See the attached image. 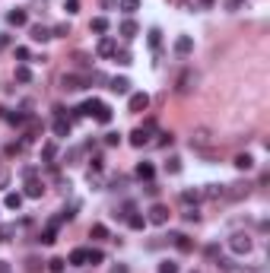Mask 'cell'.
Here are the masks:
<instances>
[{"label": "cell", "mask_w": 270, "mask_h": 273, "mask_svg": "<svg viewBox=\"0 0 270 273\" xmlns=\"http://www.w3.org/2000/svg\"><path fill=\"white\" fill-rule=\"evenodd\" d=\"M156 130V121H146L143 127H137V130H131V146H137V149H143L146 143H150V134Z\"/></svg>", "instance_id": "cell-1"}, {"label": "cell", "mask_w": 270, "mask_h": 273, "mask_svg": "<svg viewBox=\"0 0 270 273\" xmlns=\"http://www.w3.org/2000/svg\"><path fill=\"white\" fill-rule=\"evenodd\" d=\"M26 197H42L45 194V184L35 178V169H26Z\"/></svg>", "instance_id": "cell-2"}, {"label": "cell", "mask_w": 270, "mask_h": 273, "mask_svg": "<svg viewBox=\"0 0 270 273\" xmlns=\"http://www.w3.org/2000/svg\"><path fill=\"white\" fill-rule=\"evenodd\" d=\"M168 206H162V203H153L150 210H146V223H153V225H165L168 223Z\"/></svg>", "instance_id": "cell-3"}, {"label": "cell", "mask_w": 270, "mask_h": 273, "mask_svg": "<svg viewBox=\"0 0 270 273\" xmlns=\"http://www.w3.org/2000/svg\"><path fill=\"white\" fill-rule=\"evenodd\" d=\"M229 248H232L235 254H248V251H251V235H245V232H235V235L229 238Z\"/></svg>", "instance_id": "cell-4"}, {"label": "cell", "mask_w": 270, "mask_h": 273, "mask_svg": "<svg viewBox=\"0 0 270 273\" xmlns=\"http://www.w3.org/2000/svg\"><path fill=\"white\" fill-rule=\"evenodd\" d=\"M127 108H131L134 115L146 111V108H150V96H146V92H134V96H131V102H127Z\"/></svg>", "instance_id": "cell-5"}, {"label": "cell", "mask_w": 270, "mask_h": 273, "mask_svg": "<svg viewBox=\"0 0 270 273\" xmlns=\"http://www.w3.org/2000/svg\"><path fill=\"white\" fill-rule=\"evenodd\" d=\"M60 86H64L67 92H77V89H83V86H86V76H77V73H64V76H60Z\"/></svg>", "instance_id": "cell-6"}, {"label": "cell", "mask_w": 270, "mask_h": 273, "mask_svg": "<svg viewBox=\"0 0 270 273\" xmlns=\"http://www.w3.org/2000/svg\"><path fill=\"white\" fill-rule=\"evenodd\" d=\"M168 238H172V245L181 251V254H191V251H194V242L185 235V232H175V235H168Z\"/></svg>", "instance_id": "cell-7"}, {"label": "cell", "mask_w": 270, "mask_h": 273, "mask_svg": "<svg viewBox=\"0 0 270 273\" xmlns=\"http://www.w3.org/2000/svg\"><path fill=\"white\" fill-rule=\"evenodd\" d=\"M54 134H57V137H70V118H64V108H57V118H54Z\"/></svg>", "instance_id": "cell-8"}, {"label": "cell", "mask_w": 270, "mask_h": 273, "mask_svg": "<svg viewBox=\"0 0 270 273\" xmlns=\"http://www.w3.org/2000/svg\"><path fill=\"white\" fill-rule=\"evenodd\" d=\"M210 130H207V127H197V130H194V134H191V146H197V149H204V146H210Z\"/></svg>", "instance_id": "cell-9"}, {"label": "cell", "mask_w": 270, "mask_h": 273, "mask_svg": "<svg viewBox=\"0 0 270 273\" xmlns=\"http://www.w3.org/2000/svg\"><path fill=\"white\" fill-rule=\"evenodd\" d=\"M118 32H121V35H124V38H127V42H131V38H137V35H140V25H137V23H134V19H131V16H127V19H124V23H121V25H118Z\"/></svg>", "instance_id": "cell-10"}, {"label": "cell", "mask_w": 270, "mask_h": 273, "mask_svg": "<svg viewBox=\"0 0 270 273\" xmlns=\"http://www.w3.org/2000/svg\"><path fill=\"white\" fill-rule=\"evenodd\" d=\"M114 51H118V45H114V38H108V35H105V38H102V42H99V48H96V54H99V57H111V54H114Z\"/></svg>", "instance_id": "cell-11"}, {"label": "cell", "mask_w": 270, "mask_h": 273, "mask_svg": "<svg viewBox=\"0 0 270 273\" xmlns=\"http://www.w3.org/2000/svg\"><path fill=\"white\" fill-rule=\"evenodd\" d=\"M175 51H178V54H191L194 51V38L191 35H178L175 38Z\"/></svg>", "instance_id": "cell-12"}, {"label": "cell", "mask_w": 270, "mask_h": 273, "mask_svg": "<svg viewBox=\"0 0 270 273\" xmlns=\"http://www.w3.org/2000/svg\"><path fill=\"white\" fill-rule=\"evenodd\" d=\"M70 264H73V267H86V264H89V248L70 251Z\"/></svg>", "instance_id": "cell-13"}, {"label": "cell", "mask_w": 270, "mask_h": 273, "mask_svg": "<svg viewBox=\"0 0 270 273\" xmlns=\"http://www.w3.org/2000/svg\"><path fill=\"white\" fill-rule=\"evenodd\" d=\"M6 23H10V25H26V23H29V13L16 6V10H10V13H6Z\"/></svg>", "instance_id": "cell-14"}, {"label": "cell", "mask_w": 270, "mask_h": 273, "mask_svg": "<svg viewBox=\"0 0 270 273\" xmlns=\"http://www.w3.org/2000/svg\"><path fill=\"white\" fill-rule=\"evenodd\" d=\"M108 89H111V92H118V96H124V92H131V79H127V76H114Z\"/></svg>", "instance_id": "cell-15"}, {"label": "cell", "mask_w": 270, "mask_h": 273, "mask_svg": "<svg viewBox=\"0 0 270 273\" xmlns=\"http://www.w3.org/2000/svg\"><path fill=\"white\" fill-rule=\"evenodd\" d=\"M92 118H96L99 124H111V108H108L105 102H99V108L92 111Z\"/></svg>", "instance_id": "cell-16"}, {"label": "cell", "mask_w": 270, "mask_h": 273, "mask_svg": "<svg viewBox=\"0 0 270 273\" xmlns=\"http://www.w3.org/2000/svg\"><path fill=\"white\" fill-rule=\"evenodd\" d=\"M29 38H32V42H48V38H51V29H45V25H32V29H29Z\"/></svg>", "instance_id": "cell-17"}, {"label": "cell", "mask_w": 270, "mask_h": 273, "mask_svg": "<svg viewBox=\"0 0 270 273\" xmlns=\"http://www.w3.org/2000/svg\"><path fill=\"white\" fill-rule=\"evenodd\" d=\"M153 175H156L153 162H140L137 165V178H140V181H153Z\"/></svg>", "instance_id": "cell-18"}, {"label": "cell", "mask_w": 270, "mask_h": 273, "mask_svg": "<svg viewBox=\"0 0 270 273\" xmlns=\"http://www.w3.org/2000/svg\"><path fill=\"white\" fill-rule=\"evenodd\" d=\"M194 79H197V76H194L191 70L181 73V79H178V92H181V96H185V92H191V83H194Z\"/></svg>", "instance_id": "cell-19"}, {"label": "cell", "mask_w": 270, "mask_h": 273, "mask_svg": "<svg viewBox=\"0 0 270 273\" xmlns=\"http://www.w3.org/2000/svg\"><path fill=\"white\" fill-rule=\"evenodd\" d=\"M118 10L127 13V16H134V13L140 10V0H118Z\"/></svg>", "instance_id": "cell-20"}, {"label": "cell", "mask_w": 270, "mask_h": 273, "mask_svg": "<svg viewBox=\"0 0 270 273\" xmlns=\"http://www.w3.org/2000/svg\"><path fill=\"white\" fill-rule=\"evenodd\" d=\"M200 197H204V194H200L197 188H188V191H181V203H188V206H191V203H197Z\"/></svg>", "instance_id": "cell-21"}, {"label": "cell", "mask_w": 270, "mask_h": 273, "mask_svg": "<svg viewBox=\"0 0 270 273\" xmlns=\"http://www.w3.org/2000/svg\"><path fill=\"white\" fill-rule=\"evenodd\" d=\"M38 242H42V245H54V242H57V225H48V229H45L42 232V238H38Z\"/></svg>", "instance_id": "cell-22"}, {"label": "cell", "mask_w": 270, "mask_h": 273, "mask_svg": "<svg viewBox=\"0 0 270 273\" xmlns=\"http://www.w3.org/2000/svg\"><path fill=\"white\" fill-rule=\"evenodd\" d=\"M89 29L96 32V35H105V32H108V19H105V16H96V19L89 23Z\"/></svg>", "instance_id": "cell-23"}, {"label": "cell", "mask_w": 270, "mask_h": 273, "mask_svg": "<svg viewBox=\"0 0 270 273\" xmlns=\"http://www.w3.org/2000/svg\"><path fill=\"white\" fill-rule=\"evenodd\" d=\"M16 235V223H0V242H10Z\"/></svg>", "instance_id": "cell-24"}, {"label": "cell", "mask_w": 270, "mask_h": 273, "mask_svg": "<svg viewBox=\"0 0 270 273\" xmlns=\"http://www.w3.org/2000/svg\"><path fill=\"white\" fill-rule=\"evenodd\" d=\"M235 169H242V172H248V169H254V159L248 156V152H242V156H235Z\"/></svg>", "instance_id": "cell-25"}, {"label": "cell", "mask_w": 270, "mask_h": 273, "mask_svg": "<svg viewBox=\"0 0 270 273\" xmlns=\"http://www.w3.org/2000/svg\"><path fill=\"white\" fill-rule=\"evenodd\" d=\"M6 210H19V206H23V194H19V191H13V194H6Z\"/></svg>", "instance_id": "cell-26"}, {"label": "cell", "mask_w": 270, "mask_h": 273, "mask_svg": "<svg viewBox=\"0 0 270 273\" xmlns=\"http://www.w3.org/2000/svg\"><path fill=\"white\" fill-rule=\"evenodd\" d=\"M16 83H32V70L26 67V64H19V67H16Z\"/></svg>", "instance_id": "cell-27"}, {"label": "cell", "mask_w": 270, "mask_h": 273, "mask_svg": "<svg viewBox=\"0 0 270 273\" xmlns=\"http://www.w3.org/2000/svg\"><path fill=\"white\" fill-rule=\"evenodd\" d=\"M89 235L96 238V242H105V238H108V229H105L102 223H96V225H92V229H89Z\"/></svg>", "instance_id": "cell-28"}, {"label": "cell", "mask_w": 270, "mask_h": 273, "mask_svg": "<svg viewBox=\"0 0 270 273\" xmlns=\"http://www.w3.org/2000/svg\"><path fill=\"white\" fill-rule=\"evenodd\" d=\"M67 35H70V23H60L51 29V38H67Z\"/></svg>", "instance_id": "cell-29"}, {"label": "cell", "mask_w": 270, "mask_h": 273, "mask_svg": "<svg viewBox=\"0 0 270 273\" xmlns=\"http://www.w3.org/2000/svg\"><path fill=\"white\" fill-rule=\"evenodd\" d=\"M165 172H172V175H178V172H181V159H168V162H165Z\"/></svg>", "instance_id": "cell-30"}, {"label": "cell", "mask_w": 270, "mask_h": 273, "mask_svg": "<svg viewBox=\"0 0 270 273\" xmlns=\"http://www.w3.org/2000/svg\"><path fill=\"white\" fill-rule=\"evenodd\" d=\"M54 152H57V149H54V143H45V146H42V159H45V162H51Z\"/></svg>", "instance_id": "cell-31"}, {"label": "cell", "mask_w": 270, "mask_h": 273, "mask_svg": "<svg viewBox=\"0 0 270 273\" xmlns=\"http://www.w3.org/2000/svg\"><path fill=\"white\" fill-rule=\"evenodd\" d=\"M48 270H51V273H64V261H60V257H51V261H48Z\"/></svg>", "instance_id": "cell-32"}, {"label": "cell", "mask_w": 270, "mask_h": 273, "mask_svg": "<svg viewBox=\"0 0 270 273\" xmlns=\"http://www.w3.org/2000/svg\"><path fill=\"white\" fill-rule=\"evenodd\" d=\"M159 273H178V264H175V261H162L159 264Z\"/></svg>", "instance_id": "cell-33"}, {"label": "cell", "mask_w": 270, "mask_h": 273, "mask_svg": "<svg viewBox=\"0 0 270 273\" xmlns=\"http://www.w3.org/2000/svg\"><path fill=\"white\" fill-rule=\"evenodd\" d=\"M114 61H118V64H131V51H124V48H121V51H114Z\"/></svg>", "instance_id": "cell-34"}, {"label": "cell", "mask_w": 270, "mask_h": 273, "mask_svg": "<svg viewBox=\"0 0 270 273\" xmlns=\"http://www.w3.org/2000/svg\"><path fill=\"white\" fill-rule=\"evenodd\" d=\"M102 261H105L102 251H99V248H89V264H102Z\"/></svg>", "instance_id": "cell-35"}, {"label": "cell", "mask_w": 270, "mask_h": 273, "mask_svg": "<svg viewBox=\"0 0 270 273\" xmlns=\"http://www.w3.org/2000/svg\"><path fill=\"white\" fill-rule=\"evenodd\" d=\"M159 35H162L159 29H150V48H159V42H162Z\"/></svg>", "instance_id": "cell-36"}, {"label": "cell", "mask_w": 270, "mask_h": 273, "mask_svg": "<svg viewBox=\"0 0 270 273\" xmlns=\"http://www.w3.org/2000/svg\"><path fill=\"white\" fill-rule=\"evenodd\" d=\"M6 184H10V172L0 169V191H6Z\"/></svg>", "instance_id": "cell-37"}, {"label": "cell", "mask_w": 270, "mask_h": 273, "mask_svg": "<svg viewBox=\"0 0 270 273\" xmlns=\"http://www.w3.org/2000/svg\"><path fill=\"white\" fill-rule=\"evenodd\" d=\"M121 143V134H105V146H118Z\"/></svg>", "instance_id": "cell-38"}, {"label": "cell", "mask_w": 270, "mask_h": 273, "mask_svg": "<svg viewBox=\"0 0 270 273\" xmlns=\"http://www.w3.org/2000/svg\"><path fill=\"white\" fill-rule=\"evenodd\" d=\"M185 219H188V223H197L200 213H197V210H185Z\"/></svg>", "instance_id": "cell-39"}, {"label": "cell", "mask_w": 270, "mask_h": 273, "mask_svg": "<svg viewBox=\"0 0 270 273\" xmlns=\"http://www.w3.org/2000/svg\"><path fill=\"white\" fill-rule=\"evenodd\" d=\"M73 61H77L80 67H89V57H86V54H73Z\"/></svg>", "instance_id": "cell-40"}, {"label": "cell", "mask_w": 270, "mask_h": 273, "mask_svg": "<svg viewBox=\"0 0 270 273\" xmlns=\"http://www.w3.org/2000/svg\"><path fill=\"white\" fill-rule=\"evenodd\" d=\"M172 140H175L172 134H159V146H168V143H172Z\"/></svg>", "instance_id": "cell-41"}, {"label": "cell", "mask_w": 270, "mask_h": 273, "mask_svg": "<svg viewBox=\"0 0 270 273\" xmlns=\"http://www.w3.org/2000/svg\"><path fill=\"white\" fill-rule=\"evenodd\" d=\"M16 57L19 61H29V48H16Z\"/></svg>", "instance_id": "cell-42"}, {"label": "cell", "mask_w": 270, "mask_h": 273, "mask_svg": "<svg viewBox=\"0 0 270 273\" xmlns=\"http://www.w3.org/2000/svg\"><path fill=\"white\" fill-rule=\"evenodd\" d=\"M77 6H80V0H67V13H77Z\"/></svg>", "instance_id": "cell-43"}, {"label": "cell", "mask_w": 270, "mask_h": 273, "mask_svg": "<svg viewBox=\"0 0 270 273\" xmlns=\"http://www.w3.org/2000/svg\"><path fill=\"white\" fill-rule=\"evenodd\" d=\"M111 273H127V267H124V264H118V267H111Z\"/></svg>", "instance_id": "cell-44"}, {"label": "cell", "mask_w": 270, "mask_h": 273, "mask_svg": "<svg viewBox=\"0 0 270 273\" xmlns=\"http://www.w3.org/2000/svg\"><path fill=\"white\" fill-rule=\"evenodd\" d=\"M239 3H242V0H226V6H229V10H235Z\"/></svg>", "instance_id": "cell-45"}, {"label": "cell", "mask_w": 270, "mask_h": 273, "mask_svg": "<svg viewBox=\"0 0 270 273\" xmlns=\"http://www.w3.org/2000/svg\"><path fill=\"white\" fill-rule=\"evenodd\" d=\"M0 273H6V264L3 261H0Z\"/></svg>", "instance_id": "cell-46"}]
</instances>
